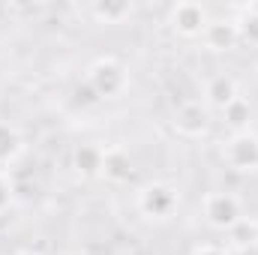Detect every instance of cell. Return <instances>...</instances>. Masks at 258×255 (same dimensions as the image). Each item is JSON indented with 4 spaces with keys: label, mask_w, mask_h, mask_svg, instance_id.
Masks as SVG:
<instances>
[{
    "label": "cell",
    "mask_w": 258,
    "mask_h": 255,
    "mask_svg": "<svg viewBox=\"0 0 258 255\" xmlns=\"http://www.w3.org/2000/svg\"><path fill=\"white\" fill-rule=\"evenodd\" d=\"M135 204H138V213L144 219H150V222H168L177 213V207H180V192L174 189L171 183H159L156 180V183H147V186L138 189Z\"/></svg>",
    "instance_id": "cell-1"
},
{
    "label": "cell",
    "mask_w": 258,
    "mask_h": 255,
    "mask_svg": "<svg viewBox=\"0 0 258 255\" xmlns=\"http://www.w3.org/2000/svg\"><path fill=\"white\" fill-rule=\"evenodd\" d=\"M201 213H204V222L216 231H231L246 213H243V201L234 195V192H207L201 198Z\"/></svg>",
    "instance_id": "cell-2"
},
{
    "label": "cell",
    "mask_w": 258,
    "mask_h": 255,
    "mask_svg": "<svg viewBox=\"0 0 258 255\" xmlns=\"http://www.w3.org/2000/svg\"><path fill=\"white\" fill-rule=\"evenodd\" d=\"M84 81H87V87H90L99 99H114V96H120V93L126 90L129 75H126V66L120 63V60H114V57H99V60L90 63Z\"/></svg>",
    "instance_id": "cell-3"
},
{
    "label": "cell",
    "mask_w": 258,
    "mask_h": 255,
    "mask_svg": "<svg viewBox=\"0 0 258 255\" xmlns=\"http://www.w3.org/2000/svg\"><path fill=\"white\" fill-rule=\"evenodd\" d=\"M222 159L237 174L258 171V135L249 132V129L246 132H231V138L222 147Z\"/></svg>",
    "instance_id": "cell-4"
},
{
    "label": "cell",
    "mask_w": 258,
    "mask_h": 255,
    "mask_svg": "<svg viewBox=\"0 0 258 255\" xmlns=\"http://www.w3.org/2000/svg\"><path fill=\"white\" fill-rule=\"evenodd\" d=\"M210 114H207V105L204 102H198V99H186V102H180L177 108H174V117H171V126L177 135H183V138H201L207 126H210V120H207Z\"/></svg>",
    "instance_id": "cell-5"
},
{
    "label": "cell",
    "mask_w": 258,
    "mask_h": 255,
    "mask_svg": "<svg viewBox=\"0 0 258 255\" xmlns=\"http://www.w3.org/2000/svg\"><path fill=\"white\" fill-rule=\"evenodd\" d=\"M237 96H240V87H237V81H234L228 72H216V75H210V78L204 81V105H207V108L222 111V108H228Z\"/></svg>",
    "instance_id": "cell-6"
},
{
    "label": "cell",
    "mask_w": 258,
    "mask_h": 255,
    "mask_svg": "<svg viewBox=\"0 0 258 255\" xmlns=\"http://www.w3.org/2000/svg\"><path fill=\"white\" fill-rule=\"evenodd\" d=\"M207 24L210 21H207V12L201 3H177L171 9V27L180 36H201Z\"/></svg>",
    "instance_id": "cell-7"
},
{
    "label": "cell",
    "mask_w": 258,
    "mask_h": 255,
    "mask_svg": "<svg viewBox=\"0 0 258 255\" xmlns=\"http://www.w3.org/2000/svg\"><path fill=\"white\" fill-rule=\"evenodd\" d=\"M72 165L81 177H96V174H102L105 150L99 144H78L75 153H72Z\"/></svg>",
    "instance_id": "cell-8"
},
{
    "label": "cell",
    "mask_w": 258,
    "mask_h": 255,
    "mask_svg": "<svg viewBox=\"0 0 258 255\" xmlns=\"http://www.w3.org/2000/svg\"><path fill=\"white\" fill-rule=\"evenodd\" d=\"M204 45L213 48V51H228L240 36H237V24L234 21H210L201 33Z\"/></svg>",
    "instance_id": "cell-9"
},
{
    "label": "cell",
    "mask_w": 258,
    "mask_h": 255,
    "mask_svg": "<svg viewBox=\"0 0 258 255\" xmlns=\"http://www.w3.org/2000/svg\"><path fill=\"white\" fill-rule=\"evenodd\" d=\"M24 150V141H21V132L18 126H12L9 120H0V168L12 165Z\"/></svg>",
    "instance_id": "cell-10"
},
{
    "label": "cell",
    "mask_w": 258,
    "mask_h": 255,
    "mask_svg": "<svg viewBox=\"0 0 258 255\" xmlns=\"http://www.w3.org/2000/svg\"><path fill=\"white\" fill-rule=\"evenodd\" d=\"M225 234H228V246H231V249L246 252V249L258 246V219L243 216V219H240L231 231H225Z\"/></svg>",
    "instance_id": "cell-11"
},
{
    "label": "cell",
    "mask_w": 258,
    "mask_h": 255,
    "mask_svg": "<svg viewBox=\"0 0 258 255\" xmlns=\"http://www.w3.org/2000/svg\"><path fill=\"white\" fill-rule=\"evenodd\" d=\"M102 174L114 183H123L132 177V162H129L126 150H105V165H102Z\"/></svg>",
    "instance_id": "cell-12"
},
{
    "label": "cell",
    "mask_w": 258,
    "mask_h": 255,
    "mask_svg": "<svg viewBox=\"0 0 258 255\" xmlns=\"http://www.w3.org/2000/svg\"><path fill=\"white\" fill-rule=\"evenodd\" d=\"M222 117H225V123H228L231 132H246V129H249V120H252V105H249V99L237 96L228 108H222Z\"/></svg>",
    "instance_id": "cell-13"
},
{
    "label": "cell",
    "mask_w": 258,
    "mask_h": 255,
    "mask_svg": "<svg viewBox=\"0 0 258 255\" xmlns=\"http://www.w3.org/2000/svg\"><path fill=\"white\" fill-rule=\"evenodd\" d=\"M129 12H132L129 3H93V15H96L99 21H105V24H117V21H123Z\"/></svg>",
    "instance_id": "cell-14"
},
{
    "label": "cell",
    "mask_w": 258,
    "mask_h": 255,
    "mask_svg": "<svg viewBox=\"0 0 258 255\" xmlns=\"http://www.w3.org/2000/svg\"><path fill=\"white\" fill-rule=\"evenodd\" d=\"M237 24V36L243 39V42H249V45H258V9L252 12H246L240 21H234Z\"/></svg>",
    "instance_id": "cell-15"
},
{
    "label": "cell",
    "mask_w": 258,
    "mask_h": 255,
    "mask_svg": "<svg viewBox=\"0 0 258 255\" xmlns=\"http://www.w3.org/2000/svg\"><path fill=\"white\" fill-rule=\"evenodd\" d=\"M12 198H15V186H12V180H9V174L0 168V213L12 204Z\"/></svg>",
    "instance_id": "cell-16"
},
{
    "label": "cell",
    "mask_w": 258,
    "mask_h": 255,
    "mask_svg": "<svg viewBox=\"0 0 258 255\" xmlns=\"http://www.w3.org/2000/svg\"><path fill=\"white\" fill-rule=\"evenodd\" d=\"M75 99H78V102H84V105H93V102H99V96H96V93L87 87V81H84V84L75 90Z\"/></svg>",
    "instance_id": "cell-17"
},
{
    "label": "cell",
    "mask_w": 258,
    "mask_h": 255,
    "mask_svg": "<svg viewBox=\"0 0 258 255\" xmlns=\"http://www.w3.org/2000/svg\"><path fill=\"white\" fill-rule=\"evenodd\" d=\"M192 255H231L228 249H222V246H216V243H201V246H195Z\"/></svg>",
    "instance_id": "cell-18"
},
{
    "label": "cell",
    "mask_w": 258,
    "mask_h": 255,
    "mask_svg": "<svg viewBox=\"0 0 258 255\" xmlns=\"http://www.w3.org/2000/svg\"><path fill=\"white\" fill-rule=\"evenodd\" d=\"M15 255H42V252H33V249H18Z\"/></svg>",
    "instance_id": "cell-19"
}]
</instances>
